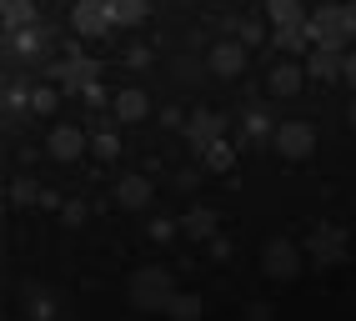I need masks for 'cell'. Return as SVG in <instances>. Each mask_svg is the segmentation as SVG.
<instances>
[{
    "mask_svg": "<svg viewBox=\"0 0 356 321\" xmlns=\"http://www.w3.org/2000/svg\"><path fill=\"white\" fill-rule=\"evenodd\" d=\"M126 296H131L136 311H165V306H171V296H176V281H171V271H165V266H140L136 277L126 281Z\"/></svg>",
    "mask_w": 356,
    "mask_h": 321,
    "instance_id": "1",
    "label": "cell"
},
{
    "mask_svg": "<svg viewBox=\"0 0 356 321\" xmlns=\"http://www.w3.org/2000/svg\"><path fill=\"white\" fill-rule=\"evenodd\" d=\"M56 85H65V90H76V96H86L90 106H101V71H96V60H86L76 45L60 56V65H56Z\"/></svg>",
    "mask_w": 356,
    "mask_h": 321,
    "instance_id": "2",
    "label": "cell"
},
{
    "mask_svg": "<svg viewBox=\"0 0 356 321\" xmlns=\"http://www.w3.org/2000/svg\"><path fill=\"white\" fill-rule=\"evenodd\" d=\"M301 266H306V251L291 236H271L266 246H261V271H266L271 281H296Z\"/></svg>",
    "mask_w": 356,
    "mask_h": 321,
    "instance_id": "3",
    "label": "cell"
},
{
    "mask_svg": "<svg viewBox=\"0 0 356 321\" xmlns=\"http://www.w3.org/2000/svg\"><path fill=\"white\" fill-rule=\"evenodd\" d=\"M306 31H312V45H337V51L356 40L351 35V20H346V6H331V0L321 10L306 15Z\"/></svg>",
    "mask_w": 356,
    "mask_h": 321,
    "instance_id": "4",
    "label": "cell"
},
{
    "mask_svg": "<svg viewBox=\"0 0 356 321\" xmlns=\"http://www.w3.org/2000/svg\"><path fill=\"white\" fill-rule=\"evenodd\" d=\"M301 251H306V261H316V266H337V261H346V236L337 231V226H312L306 231V241H301Z\"/></svg>",
    "mask_w": 356,
    "mask_h": 321,
    "instance_id": "5",
    "label": "cell"
},
{
    "mask_svg": "<svg viewBox=\"0 0 356 321\" xmlns=\"http://www.w3.org/2000/svg\"><path fill=\"white\" fill-rule=\"evenodd\" d=\"M271 141H276V151L286 156V160H312V151H316V131L306 126V121H276V131H271Z\"/></svg>",
    "mask_w": 356,
    "mask_h": 321,
    "instance_id": "6",
    "label": "cell"
},
{
    "mask_svg": "<svg viewBox=\"0 0 356 321\" xmlns=\"http://www.w3.org/2000/svg\"><path fill=\"white\" fill-rule=\"evenodd\" d=\"M70 31H76V35H106V31H115L106 0H76V6H70Z\"/></svg>",
    "mask_w": 356,
    "mask_h": 321,
    "instance_id": "7",
    "label": "cell"
},
{
    "mask_svg": "<svg viewBox=\"0 0 356 321\" xmlns=\"http://www.w3.org/2000/svg\"><path fill=\"white\" fill-rule=\"evenodd\" d=\"M206 65H211V71H216V76H241L246 71V40H216V45H211V51H206Z\"/></svg>",
    "mask_w": 356,
    "mask_h": 321,
    "instance_id": "8",
    "label": "cell"
},
{
    "mask_svg": "<svg viewBox=\"0 0 356 321\" xmlns=\"http://www.w3.org/2000/svg\"><path fill=\"white\" fill-rule=\"evenodd\" d=\"M306 76L312 81H337V76H346V56L337 45H312V51H306Z\"/></svg>",
    "mask_w": 356,
    "mask_h": 321,
    "instance_id": "9",
    "label": "cell"
},
{
    "mask_svg": "<svg viewBox=\"0 0 356 321\" xmlns=\"http://www.w3.org/2000/svg\"><path fill=\"white\" fill-rule=\"evenodd\" d=\"M181 131H186V141H191L196 156H201L206 146H216V141H221V116H216V110H196V116L186 121Z\"/></svg>",
    "mask_w": 356,
    "mask_h": 321,
    "instance_id": "10",
    "label": "cell"
},
{
    "mask_svg": "<svg viewBox=\"0 0 356 321\" xmlns=\"http://www.w3.org/2000/svg\"><path fill=\"white\" fill-rule=\"evenodd\" d=\"M146 116H151L146 90H140V85H126L121 96H115V121H121V126H136V121H146Z\"/></svg>",
    "mask_w": 356,
    "mask_h": 321,
    "instance_id": "11",
    "label": "cell"
},
{
    "mask_svg": "<svg viewBox=\"0 0 356 321\" xmlns=\"http://www.w3.org/2000/svg\"><path fill=\"white\" fill-rule=\"evenodd\" d=\"M115 206L146 211V206H151V181L146 176H121V181H115Z\"/></svg>",
    "mask_w": 356,
    "mask_h": 321,
    "instance_id": "12",
    "label": "cell"
},
{
    "mask_svg": "<svg viewBox=\"0 0 356 321\" xmlns=\"http://www.w3.org/2000/svg\"><path fill=\"white\" fill-rule=\"evenodd\" d=\"M86 146H90V141H86L81 126H56V131H51V156H56V160H76Z\"/></svg>",
    "mask_w": 356,
    "mask_h": 321,
    "instance_id": "13",
    "label": "cell"
},
{
    "mask_svg": "<svg viewBox=\"0 0 356 321\" xmlns=\"http://www.w3.org/2000/svg\"><path fill=\"white\" fill-rule=\"evenodd\" d=\"M306 85V65H276L271 71V96H296V90Z\"/></svg>",
    "mask_w": 356,
    "mask_h": 321,
    "instance_id": "14",
    "label": "cell"
},
{
    "mask_svg": "<svg viewBox=\"0 0 356 321\" xmlns=\"http://www.w3.org/2000/svg\"><path fill=\"white\" fill-rule=\"evenodd\" d=\"M271 40H276V51H286V56H291V51H296V56L312 51V31H306V20H301V26H276Z\"/></svg>",
    "mask_w": 356,
    "mask_h": 321,
    "instance_id": "15",
    "label": "cell"
},
{
    "mask_svg": "<svg viewBox=\"0 0 356 321\" xmlns=\"http://www.w3.org/2000/svg\"><path fill=\"white\" fill-rule=\"evenodd\" d=\"M106 10H111V26H140L146 20V0H106Z\"/></svg>",
    "mask_w": 356,
    "mask_h": 321,
    "instance_id": "16",
    "label": "cell"
},
{
    "mask_svg": "<svg viewBox=\"0 0 356 321\" xmlns=\"http://www.w3.org/2000/svg\"><path fill=\"white\" fill-rule=\"evenodd\" d=\"M181 231L191 236V241H211V236H216V216H211L206 206H196V211L181 221Z\"/></svg>",
    "mask_w": 356,
    "mask_h": 321,
    "instance_id": "17",
    "label": "cell"
},
{
    "mask_svg": "<svg viewBox=\"0 0 356 321\" xmlns=\"http://www.w3.org/2000/svg\"><path fill=\"white\" fill-rule=\"evenodd\" d=\"M165 316L171 321H201V296L196 291H176L171 306H165Z\"/></svg>",
    "mask_w": 356,
    "mask_h": 321,
    "instance_id": "18",
    "label": "cell"
},
{
    "mask_svg": "<svg viewBox=\"0 0 356 321\" xmlns=\"http://www.w3.org/2000/svg\"><path fill=\"white\" fill-rule=\"evenodd\" d=\"M0 15H6L10 31H20V26H31V20H35V0H0Z\"/></svg>",
    "mask_w": 356,
    "mask_h": 321,
    "instance_id": "19",
    "label": "cell"
},
{
    "mask_svg": "<svg viewBox=\"0 0 356 321\" xmlns=\"http://www.w3.org/2000/svg\"><path fill=\"white\" fill-rule=\"evenodd\" d=\"M266 15L276 20V26H301V0H266Z\"/></svg>",
    "mask_w": 356,
    "mask_h": 321,
    "instance_id": "20",
    "label": "cell"
},
{
    "mask_svg": "<svg viewBox=\"0 0 356 321\" xmlns=\"http://www.w3.org/2000/svg\"><path fill=\"white\" fill-rule=\"evenodd\" d=\"M40 45H45V40H40V31H35V26H20V31H10V51H15V56H35Z\"/></svg>",
    "mask_w": 356,
    "mask_h": 321,
    "instance_id": "21",
    "label": "cell"
},
{
    "mask_svg": "<svg viewBox=\"0 0 356 321\" xmlns=\"http://www.w3.org/2000/svg\"><path fill=\"white\" fill-rule=\"evenodd\" d=\"M231 160H236V151H231L226 141H216V146L201 151V166H206V171H231Z\"/></svg>",
    "mask_w": 356,
    "mask_h": 321,
    "instance_id": "22",
    "label": "cell"
},
{
    "mask_svg": "<svg viewBox=\"0 0 356 321\" xmlns=\"http://www.w3.org/2000/svg\"><path fill=\"white\" fill-rule=\"evenodd\" d=\"M90 151H96V160H115V156H121V135H115V131H96V135H90Z\"/></svg>",
    "mask_w": 356,
    "mask_h": 321,
    "instance_id": "23",
    "label": "cell"
},
{
    "mask_svg": "<svg viewBox=\"0 0 356 321\" xmlns=\"http://www.w3.org/2000/svg\"><path fill=\"white\" fill-rule=\"evenodd\" d=\"M31 110H40V116H51V110H56V90H51V85L31 90Z\"/></svg>",
    "mask_w": 356,
    "mask_h": 321,
    "instance_id": "24",
    "label": "cell"
},
{
    "mask_svg": "<svg viewBox=\"0 0 356 321\" xmlns=\"http://www.w3.org/2000/svg\"><path fill=\"white\" fill-rule=\"evenodd\" d=\"M10 201H15V206H31V201H40L35 181H15V186H10Z\"/></svg>",
    "mask_w": 356,
    "mask_h": 321,
    "instance_id": "25",
    "label": "cell"
},
{
    "mask_svg": "<svg viewBox=\"0 0 356 321\" xmlns=\"http://www.w3.org/2000/svg\"><path fill=\"white\" fill-rule=\"evenodd\" d=\"M271 131H276V126L261 116V110H251V116H246V135H251V141H261V135H271Z\"/></svg>",
    "mask_w": 356,
    "mask_h": 321,
    "instance_id": "26",
    "label": "cell"
},
{
    "mask_svg": "<svg viewBox=\"0 0 356 321\" xmlns=\"http://www.w3.org/2000/svg\"><path fill=\"white\" fill-rule=\"evenodd\" d=\"M206 246H211V256H216V261H226V256H231V241H226V236H211Z\"/></svg>",
    "mask_w": 356,
    "mask_h": 321,
    "instance_id": "27",
    "label": "cell"
},
{
    "mask_svg": "<svg viewBox=\"0 0 356 321\" xmlns=\"http://www.w3.org/2000/svg\"><path fill=\"white\" fill-rule=\"evenodd\" d=\"M151 236H156V241H171V236H176V226H171V221H156V226H151Z\"/></svg>",
    "mask_w": 356,
    "mask_h": 321,
    "instance_id": "28",
    "label": "cell"
},
{
    "mask_svg": "<svg viewBox=\"0 0 356 321\" xmlns=\"http://www.w3.org/2000/svg\"><path fill=\"white\" fill-rule=\"evenodd\" d=\"M236 31H241V40H246V45H256V40H261V31L251 26V20H241V26H236Z\"/></svg>",
    "mask_w": 356,
    "mask_h": 321,
    "instance_id": "29",
    "label": "cell"
},
{
    "mask_svg": "<svg viewBox=\"0 0 356 321\" xmlns=\"http://www.w3.org/2000/svg\"><path fill=\"white\" fill-rule=\"evenodd\" d=\"M246 321H271V306H261V302L246 306Z\"/></svg>",
    "mask_w": 356,
    "mask_h": 321,
    "instance_id": "30",
    "label": "cell"
},
{
    "mask_svg": "<svg viewBox=\"0 0 356 321\" xmlns=\"http://www.w3.org/2000/svg\"><path fill=\"white\" fill-rule=\"evenodd\" d=\"M341 81H346V85H351V90H356V51H351V56H346V76H341Z\"/></svg>",
    "mask_w": 356,
    "mask_h": 321,
    "instance_id": "31",
    "label": "cell"
},
{
    "mask_svg": "<svg viewBox=\"0 0 356 321\" xmlns=\"http://www.w3.org/2000/svg\"><path fill=\"white\" fill-rule=\"evenodd\" d=\"M346 20H351V35H356V0H351V6H346Z\"/></svg>",
    "mask_w": 356,
    "mask_h": 321,
    "instance_id": "32",
    "label": "cell"
},
{
    "mask_svg": "<svg viewBox=\"0 0 356 321\" xmlns=\"http://www.w3.org/2000/svg\"><path fill=\"white\" fill-rule=\"evenodd\" d=\"M351 131H356V101H351Z\"/></svg>",
    "mask_w": 356,
    "mask_h": 321,
    "instance_id": "33",
    "label": "cell"
}]
</instances>
